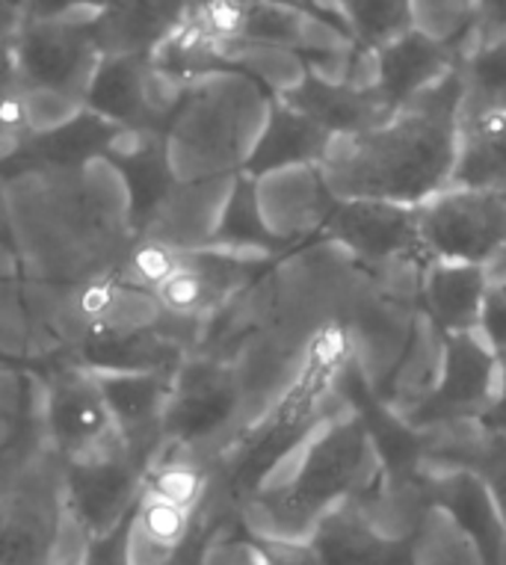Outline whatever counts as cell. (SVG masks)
Masks as SVG:
<instances>
[{
    "mask_svg": "<svg viewBox=\"0 0 506 565\" xmlns=\"http://www.w3.org/2000/svg\"><path fill=\"white\" fill-rule=\"evenodd\" d=\"M0 207L19 273L33 281H107L139 241L137 190L110 151L15 160L0 178Z\"/></svg>",
    "mask_w": 506,
    "mask_h": 565,
    "instance_id": "1",
    "label": "cell"
},
{
    "mask_svg": "<svg viewBox=\"0 0 506 565\" xmlns=\"http://www.w3.org/2000/svg\"><path fill=\"white\" fill-rule=\"evenodd\" d=\"M460 68L426 86L377 125L331 134L320 172L338 199L418 204L451 184L460 154Z\"/></svg>",
    "mask_w": 506,
    "mask_h": 565,
    "instance_id": "2",
    "label": "cell"
},
{
    "mask_svg": "<svg viewBox=\"0 0 506 565\" xmlns=\"http://www.w3.org/2000/svg\"><path fill=\"white\" fill-rule=\"evenodd\" d=\"M379 471L377 441L350 399L264 473L240 507V524L267 542H312L317 524L359 498Z\"/></svg>",
    "mask_w": 506,
    "mask_h": 565,
    "instance_id": "3",
    "label": "cell"
},
{
    "mask_svg": "<svg viewBox=\"0 0 506 565\" xmlns=\"http://www.w3.org/2000/svg\"><path fill=\"white\" fill-rule=\"evenodd\" d=\"M273 113V95L229 65L190 75L185 98L160 134L166 178L238 175L246 172Z\"/></svg>",
    "mask_w": 506,
    "mask_h": 565,
    "instance_id": "4",
    "label": "cell"
},
{
    "mask_svg": "<svg viewBox=\"0 0 506 565\" xmlns=\"http://www.w3.org/2000/svg\"><path fill=\"white\" fill-rule=\"evenodd\" d=\"M89 536L68 510L65 459L45 420L0 450V563L83 565Z\"/></svg>",
    "mask_w": 506,
    "mask_h": 565,
    "instance_id": "5",
    "label": "cell"
},
{
    "mask_svg": "<svg viewBox=\"0 0 506 565\" xmlns=\"http://www.w3.org/2000/svg\"><path fill=\"white\" fill-rule=\"evenodd\" d=\"M278 255L282 252L270 246L234 241H213L196 249H172L166 276L151 290L172 315L208 323Z\"/></svg>",
    "mask_w": 506,
    "mask_h": 565,
    "instance_id": "6",
    "label": "cell"
},
{
    "mask_svg": "<svg viewBox=\"0 0 506 565\" xmlns=\"http://www.w3.org/2000/svg\"><path fill=\"white\" fill-rule=\"evenodd\" d=\"M95 15L98 12L83 7L28 12L12 36L21 81L65 86L89 98L104 68V54L93 33Z\"/></svg>",
    "mask_w": 506,
    "mask_h": 565,
    "instance_id": "7",
    "label": "cell"
},
{
    "mask_svg": "<svg viewBox=\"0 0 506 565\" xmlns=\"http://www.w3.org/2000/svg\"><path fill=\"white\" fill-rule=\"evenodd\" d=\"M414 223L426 258L486 264L506 237V193L447 184L414 204Z\"/></svg>",
    "mask_w": 506,
    "mask_h": 565,
    "instance_id": "8",
    "label": "cell"
},
{
    "mask_svg": "<svg viewBox=\"0 0 506 565\" xmlns=\"http://www.w3.org/2000/svg\"><path fill=\"white\" fill-rule=\"evenodd\" d=\"M146 477L148 462L130 454L122 438L102 447L98 454L65 462L68 510L89 536V545L98 547L125 527L139 491L146 486Z\"/></svg>",
    "mask_w": 506,
    "mask_h": 565,
    "instance_id": "9",
    "label": "cell"
},
{
    "mask_svg": "<svg viewBox=\"0 0 506 565\" xmlns=\"http://www.w3.org/2000/svg\"><path fill=\"white\" fill-rule=\"evenodd\" d=\"M42 373V412L45 429L65 462L98 454L119 433L104 397L98 373L74 359H54L36 367Z\"/></svg>",
    "mask_w": 506,
    "mask_h": 565,
    "instance_id": "10",
    "label": "cell"
},
{
    "mask_svg": "<svg viewBox=\"0 0 506 565\" xmlns=\"http://www.w3.org/2000/svg\"><path fill=\"white\" fill-rule=\"evenodd\" d=\"M238 178L240 172L196 181L166 178L151 204L137 214L139 241L164 249H196L220 241Z\"/></svg>",
    "mask_w": 506,
    "mask_h": 565,
    "instance_id": "11",
    "label": "cell"
},
{
    "mask_svg": "<svg viewBox=\"0 0 506 565\" xmlns=\"http://www.w3.org/2000/svg\"><path fill=\"white\" fill-rule=\"evenodd\" d=\"M249 178L261 228L282 249L317 237L338 204L317 163H285L249 172Z\"/></svg>",
    "mask_w": 506,
    "mask_h": 565,
    "instance_id": "12",
    "label": "cell"
},
{
    "mask_svg": "<svg viewBox=\"0 0 506 565\" xmlns=\"http://www.w3.org/2000/svg\"><path fill=\"white\" fill-rule=\"evenodd\" d=\"M500 362L477 329L447 332L442 341V367L430 397L405 417V427H424L447 417H483L495 399Z\"/></svg>",
    "mask_w": 506,
    "mask_h": 565,
    "instance_id": "13",
    "label": "cell"
},
{
    "mask_svg": "<svg viewBox=\"0 0 506 565\" xmlns=\"http://www.w3.org/2000/svg\"><path fill=\"white\" fill-rule=\"evenodd\" d=\"M320 237H329L350 252L361 267L426 258L414 223V204L391 199H338Z\"/></svg>",
    "mask_w": 506,
    "mask_h": 565,
    "instance_id": "14",
    "label": "cell"
},
{
    "mask_svg": "<svg viewBox=\"0 0 506 565\" xmlns=\"http://www.w3.org/2000/svg\"><path fill=\"white\" fill-rule=\"evenodd\" d=\"M93 371L98 373L119 438L151 468L164 447L172 371Z\"/></svg>",
    "mask_w": 506,
    "mask_h": 565,
    "instance_id": "15",
    "label": "cell"
},
{
    "mask_svg": "<svg viewBox=\"0 0 506 565\" xmlns=\"http://www.w3.org/2000/svg\"><path fill=\"white\" fill-rule=\"evenodd\" d=\"M196 0H113L93 21L104 60L151 56L176 36Z\"/></svg>",
    "mask_w": 506,
    "mask_h": 565,
    "instance_id": "16",
    "label": "cell"
},
{
    "mask_svg": "<svg viewBox=\"0 0 506 565\" xmlns=\"http://www.w3.org/2000/svg\"><path fill=\"white\" fill-rule=\"evenodd\" d=\"M460 63V47L409 28L377 47V93L391 107H400L405 98L456 72Z\"/></svg>",
    "mask_w": 506,
    "mask_h": 565,
    "instance_id": "17",
    "label": "cell"
},
{
    "mask_svg": "<svg viewBox=\"0 0 506 565\" xmlns=\"http://www.w3.org/2000/svg\"><path fill=\"white\" fill-rule=\"evenodd\" d=\"M488 278L474 260L426 258L421 264V308L442 334L477 329Z\"/></svg>",
    "mask_w": 506,
    "mask_h": 565,
    "instance_id": "18",
    "label": "cell"
},
{
    "mask_svg": "<svg viewBox=\"0 0 506 565\" xmlns=\"http://www.w3.org/2000/svg\"><path fill=\"white\" fill-rule=\"evenodd\" d=\"M359 507L361 519L388 545L409 547V539L424 519L430 507L424 473L418 468H400V465H386L377 473V480L352 498Z\"/></svg>",
    "mask_w": 506,
    "mask_h": 565,
    "instance_id": "19",
    "label": "cell"
},
{
    "mask_svg": "<svg viewBox=\"0 0 506 565\" xmlns=\"http://www.w3.org/2000/svg\"><path fill=\"white\" fill-rule=\"evenodd\" d=\"M294 110L317 121L329 134H356L370 125H377L386 116H391V104L377 93V89H359V86L338 84L326 77L305 75V81L287 95H278Z\"/></svg>",
    "mask_w": 506,
    "mask_h": 565,
    "instance_id": "20",
    "label": "cell"
},
{
    "mask_svg": "<svg viewBox=\"0 0 506 565\" xmlns=\"http://www.w3.org/2000/svg\"><path fill=\"white\" fill-rule=\"evenodd\" d=\"M424 482L430 503L451 512L453 519L468 530V536L477 542L483 563H497L500 545H504L506 521L500 519L486 482L479 480L474 471L424 473Z\"/></svg>",
    "mask_w": 506,
    "mask_h": 565,
    "instance_id": "21",
    "label": "cell"
},
{
    "mask_svg": "<svg viewBox=\"0 0 506 565\" xmlns=\"http://www.w3.org/2000/svg\"><path fill=\"white\" fill-rule=\"evenodd\" d=\"M442 341L444 334L435 329L430 317L421 315L414 320L412 338L405 343L403 355L397 359L394 371L388 373L386 385L379 388L377 397H370L377 406H382L388 415H394L397 420H405L414 408L421 406L430 391H433L435 380H439V367H442Z\"/></svg>",
    "mask_w": 506,
    "mask_h": 565,
    "instance_id": "22",
    "label": "cell"
},
{
    "mask_svg": "<svg viewBox=\"0 0 506 565\" xmlns=\"http://www.w3.org/2000/svg\"><path fill=\"white\" fill-rule=\"evenodd\" d=\"M312 547L320 563H409V547L382 542L361 519L356 501L341 503L317 524Z\"/></svg>",
    "mask_w": 506,
    "mask_h": 565,
    "instance_id": "23",
    "label": "cell"
},
{
    "mask_svg": "<svg viewBox=\"0 0 506 565\" xmlns=\"http://www.w3.org/2000/svg\"><path fill=\"white\" fill-rule=\"evenodd\" d=\"M331 134L317 121L294 110L291 104L273 95V113H270L267 130L261 137L259 149L249 160L246 172H261L285 163H320L323 151L329 146Z\"/></svg>",
    "mask_w": 506,
    "mask_h": 565,
    "instance_id": "24",
    "label": "cell"
},
{
    "mask_svg": "<svg viewBox=\"0 0 506 565\" xmlns=\"http://www.w3.org/2000/svg\"><path fill=\"white\" fill-rule=\"evenodd\" d=\"M451 184L506 193V113L460 121V154Z\"/></svg>",
    "mask_w": 506,
    "mask_h": 565,
    "instance_id": "25",
    "label": "cell"
},
{
    "mask_svg": "<svg viewBox=\"0 0 506 565\" xmlns=\"http://www.w3.org/2000/svg\"><path fill=\"white\" fill-rule=\"evenodd\" d=\"M12 110H15V119H19L28 142L68 134L83 125V119L95 116L89 98H83L65 86L36 84V81H21L12 95Z\"/></svg>",
    "mask_w": 506,
    "mask_h": 565,
    "instance_id": "26",
    "label": "cell"
},
{
    "mask_svg": "<svg viewBox=\"0 0 506 565\" xmlns=\"http://www.w3.org/2000/svg\"><path fill=\"white\" fill-rule=\"evenodd\" d=\"M460 121L506 113V36L471 45L460 63Z\"/></svg>",
    "mask_w": 506,
    "mask_h": 565,
    "instance_id": "27",
    "label": "cell"
},
{
    "mask_svg": "<svg viewBox=\"0 0 506 565\" xmlns=\"http://www.w3.org/2000/svg\"><path fill=\"white\" fill-rule=\"evenodd\" d=\"M42 391V373L36 367L0 359V450L45 420Z\"/></svg>",
    "mask_w": 506,
    "mask_h": 565,
    "instance_id": "28",
    "label": "cell"
},
{
    "mask_svg": "<svg viewBox=\"0 0 506 565\" xmlns=\"http://www.w3.org/2000/svg\"><path fill=\"white\" fill-rule=\"evenodd\" d=\"M409 563L424 565H483L477 542L451 512L430 503L424 519L409 539Z\"/></svg>",
    "mask_w": 506,
    "mask_h": 565,
    "instance_id": "29",
    "label": "cell"
},
{
    "mask_svg": "<svg viewBox=\"0 0 506 565\" xmlns=\"http://www.w3.org/2000/svg\"><path fill=\"white\" fill-rule=\"evenodd\" d=\"M335 12L359 45L379 47L412 28V0H335Z\"/></svg>",
    "mask_w": 506,
    "mask_h": 565,
    "instance_id": "30",
    "label": "cell"
},
{
    "mask_svg": "<svg viewBox=\"0 0 506 565\" xmlns=\"http://www.w3.org/2000/svg\"><path fill=\"white\" fill-rule=\"evenodd\" d=\"M477 332L483 334V341L488 343V350L495 352V359L500 367L506 364V288L488 285L483 308H479Z\"/></svg>",
    "mask_w": 506,
    "mask_h": 565,
    "instance_id": "31",
    "label": "cell"
},
{
    "mask_svg": "<svg viewBox=\"0 0 506 565\" xmlns=\"http://www.w3.org/2000/svg\"><path fill=\"white\" fill-rule=\"evenodd\" d=\"M479 480L486 482L488 494L495 501L500 519L506 521V436H497V441L492 445V450L486 454V459L479 462V468L474 471Z\"/></svg>",
    "mask_w": 506,
    "mask_h": 565,
    "instance_id": "32",
    "label": "cell"
},
{
    "mask_svg": "<svg viewBox=\"0 0 506 565\" xmlns=\"http://www.w3.org/2000/svg\"><path fill=\"white\" fill-rule=\"evenodd\" d=\"M500 36H506V0H474V33H471V45L495 42Z\"/></svg>",
    "mask_w": 506,
    "mask_h": 565,
    "instance_id": "33",
    "label": "cell"
},
{
    "mask_svg": "<svg viewBox=\"0 0 506 565\" xmlns=\"http://www.w3.org/2000/svg\"><path fill=\"white\" fill-rule=\"evenodd\" d=\"M483 424H486L488 429L500 433V436H506V364L500 367V380H497L495 399H492V406L483 412Z\"/></svg>",
    "mask_w": 506,
    "mask_h": 565,
    "instance_id": "34",
    "label": "cell"
},
{
    "mask_svg": "<svg viewBox=\"0 0 506 565\" xmlns=\"http://www.w3.org/2000/svg\"><path fill=\"white\" fill-rule=\"evenodd\" d=\"M483 267H486L488 285L506 288V237L500 241V246H497V249L488 255V260L483 264Z\"/></svg>",
    "mask_w": 506,
    "mask_h": 565,
    "instance_id": "35",
    "label": "cell"
},
{
    "mask_svg": "<svg viewBox=\"0 0 506 565\" xmlns=\"http://www.w3.org/2000/svg\"><path fill=\"white\" fill-rule=\"evenodd\" d=\"M30 3H33V0H28V7H30Z\"/></svg>",
    "mask_w": 506,
    "mask_h": 565,
    "instance_id": "36",
    "label": "cell"
}]
</instances>
